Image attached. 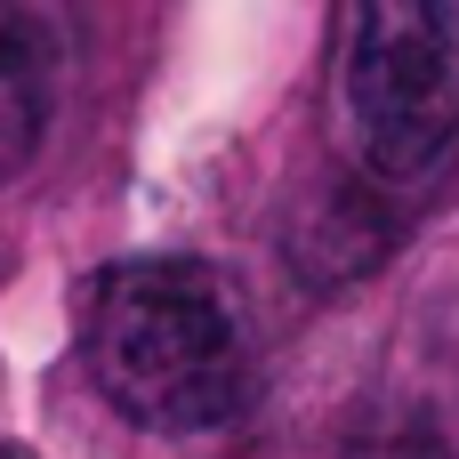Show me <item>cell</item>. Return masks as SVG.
<instances>
[{"label":"cell","instance_id":"cell-5","mask_svg":"<svg viewBox=\"0 0 459 459\" xmlns=\"http://www.w3.org/2000/svg\"><path fill=\"white\" fill-rule=\"evenodd\" d=\"M0 459H40V452H24V444H16V436H0Z\"/></svg>","mask_w":459,"mask_h":459},{"label":"cell","instance_id":"cell-3","mask_svg":"<svg viewBox=\"0 0 459 459\" xmlns=\"http://www.w3.org/2000/svg\"><path fill=\"white\" fill-rule=\"evenodd\" d=\"M48 105H56V8L0 0V186L40 153Z\"/></svg>","mask_w":459,"mask_h":459},{"label":"cell","instance_id":"cell-4","mask_svg":"<svg viewBox=\"0 0 459 459\" xmlns=\"http://www.w3.org/2000/svg\"><path fill=\"white\" fill-rule=\"evenodd\" d=\"M395 226L387 210L363 194V186H323L299 218H290V266L307 282H347V274H371L387 258Z\"/></svg>","mask_w":459,"mask_h":459},{"label":"cell","instance_id":"cell-1","mask_svg":"<svg viewBox=\"0 0 459 459\" xmlns=\"http://www.w3.org/2000/svg\"><path fill=\"white\" fill-rule=\"evenodd\" d=\"M81 363L97 395L153 436H202L250 403V323L202 258H121L89 274Z\"/></svg>","mask_w":459,"mask_h":459},{"label":"cell","instance_id":"cell-2","mask_svg":"<svg viewBox=\"0 0 459 459\" xmlns=\"http://www.w3.org/2000/svg\"><path fill=\"white\" fill-rule=\"evenodd\" d=\"M339 97L371 178H428L459 145V8L347 0Z\"/></svg>","mask_w":459,"mask_h":459}]
</instances>
